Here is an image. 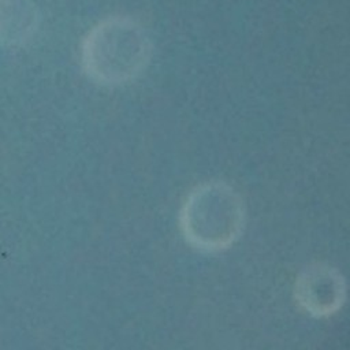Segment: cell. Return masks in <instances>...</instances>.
<instances>
[{"label":"cell","instance_id":"2","mask_svg":"<svg viewBox=\"0 0 350 350\" xmlns=\"http://www.w3.org/2000/svg\"><path fill=\"white\" fill-rule=\"evenodd\" d=\"M242 224L239 200L227 187L209 185L196 190L185 205L182 227L193 245L212 250L226 247Z\"/></svg>","mask_w":350,"mask_h":350},{"label":"cell","instance_id":"1","mask_svg":"<svg viewBox=\"0 0 350 350\" xmlns=\"http://www.w3.org/2000/svg\"><path fill=\"white\" fill-rule=\"evenodd\" d=\"M149 41L141 26L124 16L100 22L89 31L82 46L86 74L103 85L133 79L146 64Z\"/></svg>","mask_w":350,"mask_h":350},{"label":"cell","instance_id":"3","mask_svg":"<svg viewBox=\"0 0 350 350\" xmlns=\"http://www.w3.org/2000/svg\"><path fill=\"white\" fill-rule=\"evenodd\" d=\"M3 8L11 11L10 16L1 15V25L11 22V26L3 31L4 37H8L11 44L21 42L33 29L34 11L27 0H3Z\"/></svg>","mask_w":350,"mask_h":350}]
</instances>
